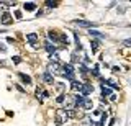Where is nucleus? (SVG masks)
Here are the masks:
<instances>
[{
    "instance_id": "1",
    "label": "nucleus",
    "mask_w": 131,
    "mask_h": 126,
    "mask_svg": "<svg viewBox=\"0 0 131 126\" xmlns=\"http://www.w3.org/2000/svg\"><path fill=\"white\" fill-rule=\"evenodd\" d=\"M66 120H67V113H66V110H57V113L54 116V124L59 126V124H62Z\"/></svg>"
},
{
    "instance_id": "2",
    "label": "nucleus",
    "mask_w": 131,
    "mask_h": 126,
    "mask_svg": "<svg viewBox=\"0 0 131 126\" xmlns=\"http://www.w3.org/2000/svg\"><path fill=\"white\" fill-rule=\"evenodd\" d=\"M48 72L52 74V75H54V74H64V67H61L57 62H51L48 66Z\"/></svg>"
},
{
    "instance_id": "3",
    "label": "nucleus",
    "mask_w": 131,
    "mask_h": 126,
    "mask_svg": "<svg viewBox=\"0 0 131 126\" xmlns=\"http://www.w3.org/2000/svg\"><path fill=\"white\" fill-rule=\"evenodd\" d=\"M64 75L66 77H67V79L69 80H72L74 79V67H72V64H66V66H64Z\"/></svg>"
},
{
    "instance_id": "4",
    "label": "nucleus",
    "mask_w": 131,
    "mask_h": 126,
    "mask_svg": "<svg viewBox=\"0 0 131 126\" xmlns=\"http://www.w3.org/2000/svg\"><path fill=\"white\" fill-rule=\"evenodd\" d=\"M92 90H93V87L90 84H82V88H80V92L79 93H82V95H90V93H92Z\"/></svg>"
},
{
    "instance_id": "5",
    "label": "nucleus",
    "mask_w": 131,
    "mask_h": 126,
    "mask_svg": "<svg viewBox=\"0 0 131 126\" xmlns=\"http://www.w3.org/2000/svg\"><path fill=\"white\" fill-rule=\"evenodd\" d=\"M0 21H2L3 25H10V23L13 21V20H12V15L8 13V12H3L2 17H0Z\"/></svg>"
},
{
    "instance_id": "6",
    "label": "nucleus",
    "mask_w": 131,
    "mask_h": 126,
    "mask_svg": "<svg viewBox=\"0 0 131 126\" xmlns=\"http://www.w3.org/2000/svg\"><path fill=\"white\" fill-rule=\"evenodd\" d=\"M74 100H75V107H82V105H84V101H85V97L82 95V93H79V95L74 97Z\"/></svg>"
},
{
    "instance_id": "7",
    "label": "nucleus",
    "mask_w": 131,
    "mask_h": 126,
    "mask_svg": "<svg viewBox=\"0 0 131 126\" xmlns=\"http://www.w3.org/2000/svg\"><path fill=\"white\" fill-rule=\"evenodd\" d=\"M43 80H44V82H46V84H54V75H52V74H49V72H46V74H43Z\"/></svg>"
},
{
    "instance_id": "8",
    "label": "nucleus",
    "mask_w": 131,
    "mask_h": 126,
    "mask_svg": "<svg viewBox=\"0 0 131 126\" xmlns=\"http://www.w3.org/2000/svg\"><path fill=\"white\" fill-rule=\"evenodd\" d=\"M23 8L28 10V12H33V10H36V3L35 2H25L23 3Z\"/></svg>"
},
{
    "instance_id": "9",
    "label": "nucleus",
    "mask_w": 131,
    "mask_h": 126,
    "mask_svg": "<svg viewBox=\"0 0 131 126\" xmlns=\"http://www.w3.org/2000/svg\"><path fill=\"white\" fill-rule=\"evenodd\" d=\"M26 41H28V43H31V44H35L36 41H38V35H36V33H30V35H26Z\"/></svg>"
},
{
    "instance_id": "10",
    "label": "nucleus",
    "mask_w": 131,
    "mask_h": 126,
    "mask_svg": "<svg viewBox=\"0 0 131 126\" xmlns=\"http://www.w3.org/2000/svg\"><path fill=\"white\" fill-rule=\"evenodd\" d=\"M74 23H75V25H80V26H90V28H92V26H95V25H93V23L87 21V20H75V21H74Z\"/></svg>"
},
{
    "instance_id": "11",
    "label": "nucleus",
    "mask_w": 131,
    "mask_h": 126,
    "mask_svg": "<svg viewBox=\"0 0 131 126\" xmlns=\"http://www.w3.org/2000/svg\"><path fill=\"white\" fill-rule=\"evenodd\" d=\"M18 75H20V79L23 80V84H26V85H30V84H31V77H30V75H26V74H21V72H20Z\"/></svg>"
},
{
    "instance_id": "12",
    "label": "nucleus",
    "mask_w": 131,
    "mask_h": 126,
    "mask_svg": "<svg viewBox=\"0 0 131 126\" xmlns=\"http://www.w3.org/2000/svg\"><path fill=\"white\" fill-rule=\"evenodd\" d=\"M102 95H103V97H112L113 93H112V90H110L108 87H105V85H102Z\"/></svg>"
},
{
    "instance_id": "13",
    "label": "nucleus",
    "mask_w": 131,
    "mask_h": 126,
    "mask_svg": "<svg viewBox=\"0 0 131 126\" xmlns=\"http://www.w3.org/2000/svg\"><path fill=\"white\" fill-rule=\"evenodd\" d=\"M44 48H46V51H48V52L54 54V51H56V46H54V44H51V43H46V46H44Z\"/></svg>"
},
{
    "instance_id": "14",
    "label": "nucleus",
    "mask_w": 131,
    "mask_h": 126,
    "mask_svg": "<svg viewBox=\"0 0 131 126\" xmlns=\"http://www.w3.org/2000/svg\"><path fill=\"white\" fill-rule=\"evenodd\" d=\"M89 35H90V36H97V38H103V36H105V35H102L100 31H97V30H90Z\"/></svg>"
},
{
    "instance_id": "15",
    "label": "nucleus",
    "mask_w": 131,
    "mask_h": 126,
    "mask_svg": "<svg viewBox=\"0 0 131 126\" xmlns=\"http://www.w3.org/2000/svg\"><path fill=\"white\" fill-rule=\"evenodd\" d=\"M98 44H100V43H98L97 39H93V41H92V44H90V46H92V52H97L98 51Z\"/></svg>"
},
{
    "instance_id": "16",
    "label": "nucleus",
    "mask_w": 131,
    "mask_h": 126,
    "mask_svg": "<svg viewBox=\"0 0 131 126\" xmlns=\"http://www.w3.org/2000/svg\"><path fill=\"white\" fill-rule=\"evenodd\" d=\"M85 110H90L92 108V100H89V98H85V101H84V105H82Z\"/></svg>"
},
{
    "instance_id": "17",
    "label": "nucleus",
    "mask_w": 131,
    "mask_h": 126,
    "mask_svg": "<svg viewBox=\"0 0 131 126\" xmlns=\"http://www.w3.org/2000/svg\"><path fill=\"white\" fill-rule=\"evenodd\" d=\"M48 36H49L51 39H54V41H57V39H59V36H57V35L54 33V31H49V33H48Z\"/></svg>"
},
{
    "instance_id": "18",
    "label": "nucleus",
    "mask_w": 131,
    "mask_h": 126,
    "mask_svg": "<svg viewBox=\"0 0 131 126\" xmlns=\"http://www.w3.org/2000/svg\"><path fill=\"white\" fill-rule=\"evenodd\" d=\"M105 84H108L110 87H113V88H118V84H115L113 80H105ZM105 84H103V85H105Z\"/></svg>"
},
{
    "instance_id": "19",
    "label": "nucleus",
    "mask_w": 131,
    "mask_h": 126,
    "mask_svg": "<svg viewBox=\"0 0 131 126\" xmlns=\"http://www.w3.org/2000/svg\"><path fill=\"white\" fill-rule=\"evenodd\" d=\"M46 5L49 7V8H56V7H57V2H46Z\"/></svg>"
},
{
    "instance_id": "20",
    "label": "nucleus",
    "mask_w": 131,
    "mask_h": 126,
    "mask_svg": "<svg viewBox=\"0 0 131 126\" xmlns=\"http://www.w3.org/2000/svg\"><path fill=\"white\" fill-rule=\"evenodd\" d=\"M49 58H51V61H52V62H57V59H59V56H57V52H54V54H51Z\"/></svg>"
},
{
    "instance_id": "21",
    "label": "nucleus",
    "mask_w": 131,
    "mask_h": 126,
    "mask_svg": "<svg viewBox=\"0 0 131 126\" xmlns=\"http://www.w3.org/2000/svg\"><path fill=\"white\" fill-rule=\"evenodd\" d=\"M71 58H72V59H71V61H72V64H75L77 61H79V58H77V54H75V52H74V54L71 56Z\"/></svg>"
},
{
    "instance_id": "22",
    "label": "nucleus",
    "mask_w": 131,
    "mask_h": 126,
    "mask_svg": "<svg viewBox=\"0 0 131 126\" xmlns=\"http://www.w3.org/2000/svg\"><path fill=\"white\" fill-rule=\"evenodd\" d=\"M64 97H66V95H59V97H57V98H56V101H57V103H62V101L66 100Z\"/></svg>"
},
{
    "instance_id": "23",
    "label": "nucleus",
    "mask_w": 131,
    "mask_h": 126,
    "mask_svg": "<svg viewBox=\"0 0 131 126\" xmlns=\"http://www.w3.org/2000/svg\"><path fill=\"white\" fill-rule=\"evenodd\" d=\"M84 121H85V124H92V123H93V121L90 120L89 116H85V118H84Z\"/></svg>"
},
{
    "instance_id": "24",
    "label": "nucleus",
    "mask_w": 131,
    "mask_h": 126,
    "mask_svg": "<svg viewBox=\"0 0 131 126\" xmlns=\"http://www.w3.org/2000/svg\"><path fill=\"white\" fill-rule=\"evenodd\" d=\"M105 123H106V113L102 115V126H105Z\"/></svg>"
},
{
    "instance_id": "25",
    "label": "nucleus",
    "mask_w": 131,
    "mask_h": 126,
    "mask_svg": "<svg viewBox=\"0 0 131 126\" xmlns=\"http://www.w3.org/2000/svg\"><path fill=\"white\" fill-rule=\"evenodd\" d=\"M7 51V46H5V44H2V43H0V52H5Z\"/></svg>"
},
{
    "instance_id": "26",
    "label": "nucleus",
    "mask_w": 131,
    "mask_h": 126,
    "mask_svg": "<svg viewBox=\"0 0 131 126\" xmlns=\"http://www.w3.org/2000/svg\"><path fill=\"white\" fill-rule=\"evenodd\" d=\"M13 62H15V64H20V62H21V59H20L18 56H15V58H13Z\"/></svg>"
},
{
    "instance_id": "27",
    "label": "nucleus",
    "mask_w": 131,
    "mask_h": 126,
    "mask_svg": "<svg viewBox=\"0 0 131 126\" xmlns=\"http://www.w3.org/2000/svg\"><path fill=\"white\" fill-rule=\"evenodd\" d=\"M123 44H125V46H128V48H131V39H126V41H123Z\"/></svg>"
},
{
    "instance_id": "28",
    "label": "nucleus",
    "mask_w": 131,
    "mask_h": 126,
    "mask_svg": "<svg viewBox=\"0 0 131 126\" xmlns=\"http://www.w3.org/2000/svg\"><path fill=\"white\" fill-rule=\"evenodd\" d=\"M15 17L16 18H21V12H15Z\"/></svg>"
}]
</instances>
